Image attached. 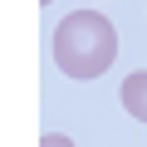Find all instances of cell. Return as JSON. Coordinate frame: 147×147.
Here are the masks:
<instances>
[{
    "label": "cell",
    "mask_w": 147,
    "mask_h": 147,
    "mask_svg": "<svg viewBox=\"0 0 147 147\" xmlns=\"http://www.w3.org/2000/svg\"><path fill=\"white\" fill-rule=\"evenodd\" d=\"M39 147H74V137H64V132H44Z\"/></svg>",
    "instance_id": "3957f363"
},
{
    "label": "cell",
    "mask_w": 147,
    "mask_h": 147,
    "mask_svg": "<svg viewBox=\"0 0 147 147\" xmlns=\"http://www.w3.org/2000/svg\"><path fill=\"white\" fill-rule=\"evenodd\" d=\"M44 5H49V0H44Z\"/></svg>",
    "instance_id": "277c9868"
},
{
    "label": "cell",
    "mask_w": 147,
    "mask_h": 147,
    "mask_svg": "<svg viewBox=\"0 0 147 147\" xmlns=\"http://www.w3.org/2000/svg\"><path fill=\"white\" fill-rule=\"evenodd\" d=\"M49 54H54L59 74H69V79H98L118 59V30L98 10H69L54 25Z\"/></svg>",
    "instance_id": "6da1fadb"
},
{
    "label": "cell",
    "mask_w": 147,
    "mask_h": 147,
    "mask_svg": "<svg viewBox=\"0 0 147 147\" xmlns=\"http://www.w3.org/2000/svg\"><path fill=\"white\" fill-rule=\"evenodd\" d=\"M118 98H123V108H127L137 123H147V69H142V74H127L123 88H118Z\"/></svg>",
    "instance_id": "7a4b0ae2"
}]
</instances>
